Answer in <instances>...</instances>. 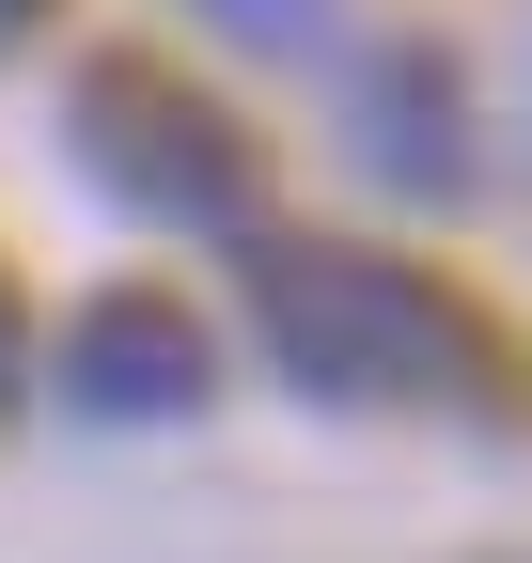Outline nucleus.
<instances>
[{
  "label": "nucleus",
  "mask_w": 532,
  "mask_h": 563,
  "mask_svg": "<svg viewBox=\"0 0 532 563\" xmlns=\"http://www.w3.org/2000/svg\"><path fill=\"white\" fill-rule=\"evenodd\" d=\"M251 329L313 407H501V329L391 251L266 235L251 251Z\"/></svg>",
  "instance_id": "nucleus-1"
},
{
  "label": "nucleus",
  "mask_w": 532,
  "mask_h": 563,
  "mask_svg": "<svg viewBox=\"0 0 532 563\" xmlns=\"http://www.w3.org/2000/svg\"><path fill=\"white\" fill-rule=\"evenodd\" d=\"M63 141H79V173L125 203V220H173V235H235L251 220L235 110H204L188 79H157V63H95V79L63 95Z\"/></svg>",
  "instance_id": "nucleus-2"
},
{
  "label": "nucleus",
  "mask_w": 532,
  "mask_h": 563,
  "mask_svg": "<svg viewBox=\"0 0 532 563\" xmlns=\"http://www.w3.org/2000/svg\"><path fill=\"white\" fill-rule=\"evenodd\" d=\"M63 391H79L95 422H188V407L220 391V344L188 329L173 298L125 282V298H95L79 329H63Z\"/></svg>",
  "instance_id": "nucleus-3"
},
{
  "label": "nucleus",
  "mask_w": 532,
  "mask_h": 563,
  "mask_svg": "<svg viewBox=\"0 0 532 563\" xmlns=\"http://www.w3.org/2000/svg\"><path fill=\"white\" fill-rule=\"evenodd\" d=\"M345 110H361V157L408 188V203H454V188H470V125H454V63L439 47H376Z\"/></svg>",
  "instance_id": "nucleus-4"
},
{
  "label": "nucleus",
  "mask_w": 532,
  "mask_h": 563,
  "mask_svg": "<svg viewBox=\"0 0 532 563\" xmlns=\"http://www.w3.org/2000/svg\"><path fill=\"white\" fill-rule=\"evenodd\" d=\"M32 16H47V0H0V47H16V32H32Z\"/></svg>",
  "instance_id": "nucleus-5"
},
{
  "label": "nucleus",
  "mask_w": 532,
  "mask_h": 563,
  "mask_svg": "<svg viewBox=\"0 0 532 563\" xmlns=\"http://www.w3.org/2000/svg\"><path fill=\"white\" fill-rule=\"evenodd\" d=\"M0 376H16V313H0Z\"/></svg>",
  "instance_id": "nucleus-6"
}]
</instances>
